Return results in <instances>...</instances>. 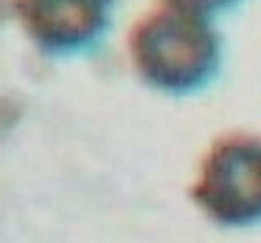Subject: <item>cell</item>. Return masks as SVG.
I'll return each mask as SVG.
<instances>
[{
	"mask_svg": "<svg viewBox=\"0 0 261 243\" xmlns=\"http://www.w3.org/2000/svg\"><path fill=\"white\" fill-rule=\"evenodd\" d=\"M190 195L218 223H259L261 134L233 129L216 137L198 162Z\"/></svg>",
	"mask_w": 261,
	"mask_h": 243,
	"instance_id": "2",
	"label": "cell"
},
{
	"mask_svg": "<svg viewBox=\"0 0 261 243\" xmlns=\"http://www.w3.org/2000/svg\"><path fill=\"white\" fill-rule=\"evenodd\" d=\"M231 0H165V5H173L180 10H190V13H208V10H216V8H223L228 5Z\"/></svg>",
	"mask_w": 261,
	"mask_h": 243,
	"instance_id": "4",
	"label": "cell"
},
{
	"mask_svg": "<svg viewBox=\"0 0 261 243\" xmlns=\"http://www.w3.org/2000/svg\"><path fill=\"white\" fill-rule=\"evenodd\" d=\"M140 76L160 89L182 91L205 81L221 61V36L200 15L160 5L142 13L127 36Z\"/></svg>",
	"mask_w": 261,
	"mask_h": 243,
	"instance_id": "1",
	"label": "cell"
},
{
	"mask_svg": "<svg viewBox=\"0 0 261 243\" xmlns=\"http://www.w3.org/2000/svg\"><path fill=\"white\" fill-rule=\"evenodd\" d=\"M25 33L48 51H71L107 25L112 0H10Z\"/></svg>",
	"mask_w": 261,
	"mask_h": 243,
	"instance_id": "3",
	"label": "cell"
}]
</instances>
